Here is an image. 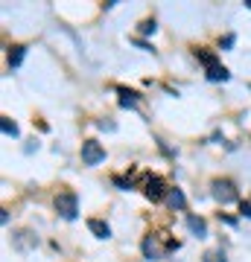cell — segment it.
Segmentation results:
<instances>
[{"mask_svg": "<svg viewBox=\"0 0 251 262\" xmlns=\"http://www.w3.org/2000/svg\"><path fill=\"white\" fill-rule=\"evenodd\" d=\"M196 58H199V61H202L205 67L219 64V61H216V56H214V53H207V50H196Z\"/></svg>", "mask_w": 251, "mask_h": 262, "instance_id": "cell-12", "label": "cell"}, {"mask_svg": "<svg viewBox=\"0 0 251 262\" xmlns=\"http://www.w3.org/2000/svg\"><path fill=\"white\" fill-rule=\"evenodd\" d=\"M155 29H158L155 20H143V24H140V35H155Z\"/></svg>", "mask_w": 251, "mask_h": 262, "instance_id": "cell-14", "label": "cell"}, {"mask_svg": "<svg viewBox=\"0 0 251 262\" xmlns=\"http://www.w3.org/2000/svg\"><path fill=\"white\" fill-rule=\"evenodd\" d=\"M117 94H120V105H123V108H134V105H138V94H134V91H126V88H120Z\"/></svg>", "mask_w": 251, "mask_h": 262, "instance_id": "cell-9", "label": "cell"}, {"mask_svg": "<svg viewBox=\"0 0 251 262\" xmlns=\"http://www.w3.org/2000/svg\"><path fill=\"white\" fill-rule=\"evenodd\" d=\"M88 230H91L96 239H111V227L105 225L103 219H88Z\"/></svg>", "mask_w": 251, "mask_h": 262, "instance_id": "cell-5", "label": "cell"}, {"mask_svg": "<svg viewBox=\"0 0 251 262\" xmlns=\"http://www.w3.org/2000/svg\"><path fill=\"white\" fill-rule=\"evenodd\" d=\"M0 128H3V134H6V137H18V134H21L18 125H15L9 117H0Z\"/></svg>", "mask_w": 251, "mask_h": 262, "instance_id": "cell-11", "label": "cell"}, {"mask_svg": "<svg viewBox=\"0 0 251 262\" xmlns=\"http://www.w3.org/2000/svg\"><path fill=\"white\" fill-rule=\"evenodd\" d=\"M143 192H146L149 201H161V198L167 195L169 189L164 187V181H161V178H149V181H146V189H143Z\"/></svg>", "mask_w": 251, "mask_h": 262, "instance_id": "cell-4", "label": "cell"}, {"mask_svg": "<svg viewBox=\"0 0 251 262\" xmlns=\"http://www.w3.org/2000/svg\"><path fill=\"white\" fill-rule=\"evenodd\" d=\"M96 128H103V131H114L117 125H114L111 120H100V122H96Z\"/></svg>", "mask_w": 251, "mask_h": 262, "instance_id": "cell-16", "label": "cell"}, {"mask_svg": "<svg viewBox=\"0 0 251 262\" xmlns=\"http://www.w3.org/2000/svg\"><path fill=\"white\" fill-rule=\"evenodd\" d=\"M245 6H248V9H251V0H245Z\"/></svg>", "mask_w": 251, "mask_h": 262, "instance_id": "cell-19", "label": "cell"}, {"mask_svg": "<svg viewBox=\"0 0 251 262\" xmlns=\"http://www.w3.org/2000/svg\"><path fill=\"white\" fill-rule=\"evenodd\" d=\"M24 56H27V47H12L9 50V67H21V61H24Z\"/></svg>", "mask_w": 251, "mask_h": 262, "instance_id": "cell-10", "label": "cell"}, {"mask_svg": "<svg viewBox=\"0 0 251 262\" xmlns=\"http://www.w3.org/2000/svg\"><path fill=\"white\" fill-rule=\"evenodd\" d=\"M240 213L245 215V219H251V204H248V201H242V207H240Z\"/></svg>", "mask_w": 251, "mask_h": 262, "instance_id": "cell-17", "label": "cell"}, {"mask_svg": "<svg viewBox=\"0 0 251 262\" xmlns=\"http://www.w3.org/2000/svg\"><path fill=\"white\" fill-rule=\"evenodd\" d=\"M187 227L193 230L199 239H205L207 236V225H205V219H199V215H187Z\"/></svg>", "mask_w": 251, "mask_h": 262, "instance_id": "cell-6", "label": "cell"}, {"mask_svg": "<svg viewBox=\"0 0 251 262\" xmlns=\"http://www.w3.org/2000/svg\"><path fill=\"white\" fill-rule=\"evenodd\" d=\"M167 204L172 207V210H184V204H187L184 192H181V189H169L167 192Z\"/></svg>", "mask_w": 251, "mask_h": 262, "instance_id": "cell-7", "label": "cell"}, {"mask_svg": "<svg viewBox=\"0 0 251 262\" xmlns=\"http://www.w3.org/2000/svg\"><path fill=\"white\" fill-rule=\"evenodd\" d=\"M56 213L67 222H73L76 215H79V198L76 192H59L56 195Z\"/></svg>", "mask_w": 251, "mask_h": 262, "instance_id": "cell-1", "label": "cell"}, {"mask_svg": "<svg viewBox=\"0 0 251 262\" xmlns=\"http://www.w3.org/2000/svg\"><path fill=\"white\" fill-rule=\"evenodd\" d=\"M143 256H146V259H158V248H155V242H152V236L143 239Z\"/></svg>", "mask_w": 251, "mask_h": 262, "instance_id": "cell-13", "label": "cell"}, {"mask_svg": "<svg viewBox=\"0 0 251 262\" xmlns=\"http://www.w3.org/2000/svg\"><path fill=\"white\" fill-rule=\"evenodd\" d=\"M228 70H225L222 64H214V67H207V79H210V82H225V79H228Z\"/></svg>", "mask_w": 251, "mask_h": 262, "instance_id": "cell-8", "label": "cell"}, {"mask_svg": "<svg viewBox=\"0 0 251 262\" xmlns=\"http://www.w3.org/2000/svg\"><path fill=\"white\" fill-rule=\"evenodd\" d=\"M210 195H214L219 204H231V201H237V187H234L228 178H216L214 184H210Z\"/></svg>", "mask_w": 251, "mask_h": 262, "instance_id": "cell-2", "label": "cell"}, {"mask_svg": "<svg viewBox=\"0 0 251 262\" xmlns=\"http://www.w3.org/2000/svg\"><path fill=\"white\" fill-rule=\"evenodd\" d=\"M205 262H228V259H225L222 251H210V253L205 256Z\"/></svg>", "mask_w": 251, "mask_h": 262, "instance_id": "cell-15", "label": "cell"}, {"mask_svg": "<svg viewBox=\"0 0 251 262\" xmlns=\"http://www.w3.org/2000/svg\"><path fill=\"white\" fill-rule=\"evenodd\" d=\"M134 44H138L140 50H146V53H152V44H146V41H140V38H134Z\"/></svg>", "mask_w": 251, "mask_h": 262, "instance_id": "cell-18", "label": "cell"}, {"mask_svg": "<svg viewBox=\"0 0 251 262\" xmlns=\"http://www.w3.org/2000/svg\"><path fill=\"white\" fill-rule=\"evenodd\" d=\"M105 160V149L96 140H85L82 143V163L85 166H96Z\"/></svg>", "mask_w": 251, "mask_h": 262, "instance_id": "cell-3", "label": "cell"}]
</instances>
